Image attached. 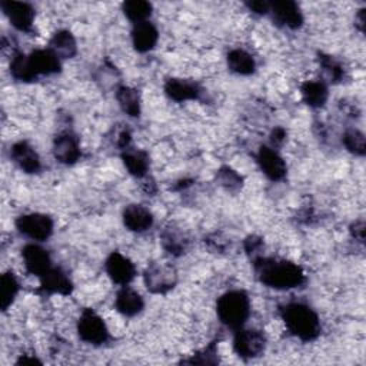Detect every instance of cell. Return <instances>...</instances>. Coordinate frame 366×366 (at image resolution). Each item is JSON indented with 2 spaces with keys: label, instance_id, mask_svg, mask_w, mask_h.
Segmentation results:
<instances>
[{
  "label": "cell",
  "instance_id": "1",
  "mask_svg": "<svg viewBox=\"0 0 366 366\" xmlns=\"http://www.w3.org/2000/svg\"><path fill=\"white\" fill-rule=\"evenodd\" d=\"M253 266L259 280L273 289H293L305 283L306 277L300 266L289 260H277L272 257L256 256Z\"/></svg>",
  "mask_w": 366,
  "mask_h": 366
},
{
  "label": "cell",
  "instance_id": "2",
  "mask_svg": "<svg viewBox=\"0 0 366 366\" xmlns=\"http://www.w3.org/2000/svg\"><path fill=\"white\" fill-rule=\"evenodd\" d=\"M287 330L300 340H315L320 335V320L317 313L305 303L290 302L279 307Z\"/></svg>",
  "mask_w": 366,
  "mask_h": 366
},
{
  "label": "cell",
  "instance_id": "3",
  "mask_svg": "<svg viewBox=\"0 0 366 366\" xmlns=\"http://www.w3.org/2000/svg\"><path fill=\"white\" fill-rule=\"evenodd\" d=\"M220 322L233 330L240 329L250 315V300L244 290H229L216 303Z\"/></svg>",
  "mask_w": 366,
  "mask_h": 366
},
{
  "label": "cell",
  "instance_id": "4",
  "mask_svg": "<svg viewBox=\"0 0 366 366\" xmlns=\"http://www.w3.org/2000/svg\"><path fill=\"white\" fill-rule=\"evenodd\" d=\"M16 227L21 234H24L33 240L43 242L51 236L54 223H53L51 217L47 214L29 213V214L19 216L16 219Z\"/></svg>",
  "mask_w": 366,
  "mask_h": 366
},
{
  "label": "cell",
  "instance_id": "5",
  "mask_svg": "<svg viewBox=\"0 0 366 366\" xmlns=\"http://www.w3.org/2000/svg\"><path fill=\"white\" fill-rule=\"evenodd\" d=\"M77 333L83 342L94 346L103 345L109 339V332L103 319L92 309L83 310L77 323Z\"/></svg>",
  "mask_w": 366,
  "mask_h": 366
},
{
  "label": "cell",
  "instance_id": "6",
  "mask_svg": "<svg viewBox=\"0 0 366 366\" xmlns=\"http://www.w3.org/2000/svg\"><path fill=\"white\" fill-rule=\"evenodd\" d=\"M266 346L264 335L257 329H237L233 339V350L242 359H253L263 353Z\"/></svg>",
  "mask_w": 366,
  "mask_h": 366
},
{
  "label": "cell",
  "instance_id": "7",
  "mask_svg": "<svg viewBox=\"0 0 366 366\" xmlns=\"http://www.w3.org/2000/svg\"><path fill=\"white\" fill-rule=\"evenodd\" d=\"M177 283V272L166 263H152L144 272V285L152 293H166Z\"/></svg>",
  "mask_w": 366,
  "mask_h": 366
},
{
  "label": "cell",
  "instance_id": "8",
  "mask_svg": "<svg viewBox=\"0 0 366 366\" xmlns=\"http://www.w3.org/2000/svg\"><path fill=\"white\" fill-rule=\"evenodd\" d=\"M1 9L11 26L20 31H30L34 20V9L23 1H3Z\"/></svg>",
  "mask_w": 366,
  "mask_h": 366
},
{
  "label": "cell",
  "instance_id": "9",
  "mask_svg": "<svg viewBox=\"0 0 366 366\" xmlns=\"http://www.w3.org/2000/svg\"><path fill=\"white\" fill-rule=\"evenodd\" d=\"M27 63L37 79L39 76H49L59 73L61 69L60 59L50 49H39L27 56Z\"/></svg>",
  "mask_w": 366,
  "mask_h": 366
},
{
  "label": "cell",
  "instance_id": "10",
  "mask_svg": "<svg viewBox=\"0 0 366 366\" xmlns=\"http://www.w3.org/2000/svg\"><path fill=\"white\" fill-rule=\"evenodd\" d=\"M257 163L262 172L273 182L282 180L286 176V163L273 147L260 146L257 152Z\"/></svg>",
  "mask_w": 366,
  "mask_h": 366
},
{
  "label": "cell",
  "instance_id": "11",
  "mask_svg": "<svg viewBox=\"0 0 366 366\" xmlns=\"http://www.w3.org/2000/svg\"><path fill=\"white\" fill-rule=\"evenodd\" d=\"M106 272L109 277L117 285H127L134 279L136 269L130 259L119 252H113L106 259Z\"/></svg>",
  "mask_w": 366,
  "mask_h": 366
},
{
  "label": "cell",
  "instance_id": "12",
  "mask_svg": "<svg viewBox=\"0 0 366 366\" xmlns=\"http://www.w3.org/2000/svg\"><path fill=\"white\" fill-rule=\"evenodd\" d=\"M53 154L56 160L63 164L76 163L80 157L79 139L70 132H63L57 134L53 142Z\"/></svg>",
  "mask_w": 366,
  "mask_h": 366
},
{
  "label": "cell",
  "instance_id": "13",
  "mask_svg": "<svg viewBox=\"0 0 366 366\" xmlns=\"http://www.w3.org/2000/svg\"><path fill=\"white\" fill-rule=\"evenodd\" d=\"M273 20L287 29H299L303 24V14L295 1H274L270 3V11Z\"/></svg>",
  "mask_w": 366,
  "mask_h": 366
},
{
  "label": "cell",
  "instance_id": "14",
  "mask_svg": "<svg viewBox=\"0 0 366 366\" xmlns=\"http://www.w3.org/2000/svg\"><path fill=\"white\" fill-rule=\"evenodd\" d=\"M21 256L24 260V266L29 273L34 276H43L51 267V259L47 250L41 246L29 243L21 249Z\"/></svg>",
  "mask_w": 366,
  "mask_h": 366
},
{
  "label": "cell",
  "instance_id": "15",
  "mask_svg": "<svg viewBox=\"0 0 366 366\" xmlns=\"http://www.w3.org/2000/svg\"><path fill=\"white\" fill-rule=\"evenodd\" d=\"M11 160L26 173H37L41 167L37 152L27 142H17L10 149Z\"/></svg>",
  "mask_w": 366,
  "mask_h": 366
},
{
  "label": "cell",
  "instance_id": "16",
  "mask_svg": "<svg viewBox=\"0 0 366 366\" xmlns=\"http://www.w3.org/2000/svg\"><path fill=\"white\" fill-rule=\"evenodd\" d=\"M123 224L132 232H144L153 224V214L142 204H129L123 210Z\"/></svg>",
  "mask_w": 366,
  "mask_h": 366
},
{
  "label": "cell",
  "instance_id": "17",
  "mask_svg": "<svg viewBox=\"0 0 366 366\" xmlns=\"http://www.w3.org/2000/svg\"><path fill=\"white\" fill-rule=\"evenodd\" d=\"M114 307L123 316L132 317L143 310L144 302H143V297L136 290L124 285L116 295Z\"/></svg>",
  "mask_w": 366,
  "mask_h": 366
},
{
  "label": "cell",
  "instance_id": "18",
  "mask_svg": "<svg viewBox=\"0 0 366 366\" xmlns=\"http://www.w3.org/2000/svg\"><path fill=\"white\" fill-rule=\"evenodd\" d=\"M159 39L157 29L150 21L136 23L132 30V43L134 49L140 53H146L152 50Z\"/></svg>",
  "mask_w": 366,
  "mask_h": 366
},
{
  "label": "cell",
  "instance_id": "19",
  "mask_svg": "<svg viewBox=\"0 0 366 366\" xmlns=\"http://www.w3.org/2000/svg\"><path fill=\"white\" fill-rule=\"evenodd\" d=\"M41 289L47 293L69 295L73 289L71 280L60 267H50L43 276H40Z\"/></svg>",
  "mask_w": 366,
  "mask_h": 366
},
{
  "label": "cell",
  "instance_id": "20",
  "mask_svg": "<svg viewBox=\"0 0 366 366\" xmlns=\"http://www.w3.org/2000/svg\"><path fill=\"white\" fill-rule=\"evenodd\" d=\"M164 93L169 99L174 102H186L194 100L200 96V89L197 84L182 80V79H169L164 84Z\"/></svg>",
  "mask_w": 366,
  "mask_h": 366
},
{
  "label": "cell",
  "instance_id": "21",
  "mask_svg": "<svg viewBox=\"0 0 366 366\" xmlns=\"http://www.w3.org/2000/svg\"><path fill=\"white\" fill-rule=\"evenodd\" d=\"M302 97L310 107H322L329 96L327 86L322 80H307L300 87Z\"/></svg>",
  "mask_w": 366,
  "mask_h": 366
},
{
  "label": "cell",
  "instance_id": "22",
  "mask_svg": "<svg viewBox=\"0 0 366 366\" xmlns=\"http://www.w3.org/2000/svg\"><path fill=\"white\" fill-rule=\"evenodd\" d=\"M49 49L59 59H70L77 51L76 40L69 30H59L57 33H54L49 43Z\"/></svg>",
  "mask_w": 366,
  "mask_h": 366
},
{
  "label": "cell",
  "instance_id": "23",
  "mask_svg": "<svg viewBox=\"0 0 366 366\" xmlns=\"http://www.w3.org/2000/svg\"><path fill=\"white\" fill-rule=\"evenodd\" d=\"M122 159L130 174H133L134 177L146 176L149 169V156L146 152L127 147L123 150Z\"/></svg>",
  "mask_w": 366,
  "mask_h": 366
},
{
  "label": "cell",
  "instance_id": "24",
  "mask_svg": "<svg viewBox=\"0 0 366 366\" xmlns=\"http://www.w3.org/2000/svg\"><path fill=\"white\" fill-rule=\"evenodd\" d=\"M227 66L232 71L242 76H249L256 69L254 59L243 49H233L227 53Z\"/></svg>",
  "mask_w": 366,
  "mask_h": 366
},
{
  "label": "cell",
  "instance_id": "25",
  "mask_svg": "<svg viewBox=\"0 0 366 366\" xmlns=\"http://www.w3.org/2000/svg\"><path fill=\"white\" fill-rule=\"evenodd\" d=\"M116 99L122 110L130 117H137L140 114V96L136 89L129 86H120L116 92Z\"/></svg>",
  "mask_w": 366,
  "mask_h": 366
},
{
  "label": "cell",
  "instance_id": "26",
  "mask_svg": "<svg viewBox=\"0 0 366 366\" xmlns=\"http://www.w3.org/2000/svg\"><path fill=\"white\" fill-rule=\"evenodd\" d=\"M162 243L163 247L167 253H170L172 256H180L184 253L186 247H187V240L184 237V234H182L177 229L170 227L166 229L162 233Z\"/></svg>",
  "mask_w": 366,
  "mask_h": 366
},
{
  "label": "cell",
  "instance_id": "27",
  "mask_svg": "<svg viewBox=\"0 0 366 366\" xmlns=\"http://www.w3.org/2000/svg\"><path fill=\"white\" fill-rule=\"evenodd\" d=\"M19 292V282L11 272H6L0 279V306L1 310H7L13 303L16 295Z\"/></svg>",
  "mask_w": 366,
  "mask_h": 366
},
{
  "label": "cell",
  "instance_id": "28",
  "mask_svg": "<svg viewBox=\"0 0 366 366\" xmlns=\"http://www.w3.org/2000/svg\"><path fill=\"white\" fill-rule=\"evenodd\" d=\"M122 9H123L124 16L134 24L146 21V19L152 14V4L149 1H143V0L124 1Z\"/></svg>",
  "mask_w": 366,
  "mask_h": 366
},
{
  "label": "cell",
  "instance_id": "29",
  "mask_svg": "<svg viewBox=\"0 0 366 366\" xmlns=\"http://www.w3.org/2000/svg\"><path fill=\"white\" fill-rule=\"evenodd\" d=\"M10 71H11V76L19 81H33V80H36L34 74L31 73V70L29 67L27 56L23 54V53H17L13 57V60L10 63Z\"/></svg>",
  "mask_w": 366,
  "mask_h": 366
},
{
  "label": "cell",
  "instance_id": "30",
  "mask_svg": "<svg viewBox=\"0 0 366 366\" xmlns=\"http://www.w3.org/2000/svg\"><path fill=\"white\" fill-rule=\"evenodd\" d=\"M343 144L346 149L356 154V156H363L366 153V140L365 134L357 130V129H349L343 134Z\"/></svg>",
  "mask_w": 366,
  "mask_h": 366
},
{
  "label": "cell",
  "instance_id": "31",
  "mask_svg": "<svg viewBox=\"0 0 366 366\" xmlns=\"http://www.w3.org/2000/svg\"><path fill=\"white\" fill-rule=\"evenodd\" d=\"M217 180L226 190H230V192L239 190L242 187V182H243L242 176L239 173H236L233 169H230L229 166H223L219 169Z\"/></svg>",
  "mask_w": 366,
  "mask_h": 366
},
{
  "label": "cell",
  "instance_id": "32",
  "mask_svg": "<svg viewBox=\"0 0 366 366\" xmlns=\"http://www.w3.org/2000/svg\"><path fill=\"white\" fill-rule=\"evenodd\" d=\"M219 362L217 356V347L216 342H212L209 346H206L202 352L197 355H193L192 357L183 360V363H190V365H216Z\"/></svg>",
  "mask_w": 366,
  "mask_h": 366
},
{
  "label": "cell",
  "instance_id": "33",
  "mask_svg": "<svg viewBox=\"0 0 366 366\" xmlns=\"http://www.w3.org/2000/svg\"><path fill=\"white\" fill-rule=\"evenodd\" d=\"M319 61H320L322 67L326 70V73L329 74V77L335 83L342 80V77H343V67L340 66L339 61H336L332 56H325V54H320Z\"/></svg>",
  "mask_w": 366,
  "mask_h": 366
},
{
  "label": "cell",
  "instance_id": "34",
  "mask_svg": "<svg viewBox=\"0 0 366 366\" xmlns=\"http://www.w3.org/2000/svg\"><path fill=\"white\" fill-rule=\"evenodd\" d=\"M246 6L249 7V10H252L253 13H257V14H266L270 11V3L267 1H247Z\"/></svg>",
  "mask_w": 366,
  "mask_h": 366
},
{
  "label": "cell",
  "instance_id": "35",
  "mask_svg": "<svg viewBox=\"0 0 366 366\" xmlns=\"http://www.w3.org/2000/svg\"><path fill=\"white\" fill-rule=\"evenodd\" d=\"M350 233L355 239H357L359 242L365 240V222L363 220H357L350 226Z\"/></svg>",
  "mask_w": 366,
  "mask_h": 366
},
{
  "label": "cell",
  "instance_id": "36",
  "mask_svg": "<svg viewBox=\"0 0 366 366\" xmlns=\"http://www.w3.org/2000/svg\"><path fill=\"white\" fill-rule=\"evenodd\" d=\"M285 137H286L285 129H282V127L273 129V130H272V134H270V142H272V144H273V149H274L276 146H280V144L283 143Z\"/></svg>",
  "mask_w": 366,
  "mask_h": 366
},
{
  "label": "cell",
  "instance_id": "37",
  "mask_svg": "<svg viewBox=\"0 0 366 366\" xmlns=\"http://www.w3.org/2000/svg\"><path fill=\"white\" fill-rule=\"evenodd\" d=\"M262 246V240L254 237V236H249L246 240H244V247H246V252L247 253H257V250L260 249Z\"/></svg>",
  "mask_w": 366,
  "mask_h": 366
},
{
  "label": "cell",
  "instance_id": "38",
  "mask_svg": "<svg viewBox=\"0 0 366 366\" xmlns=\"http://www.w3.org/2000/svg\"><path fill=\"white\" fill-rule=\"evenodd\" d=\"M356 24L359 26V29L363 31V24H365V10H360L359 11V14H357V17H356Z\"/></svg>",
  "mask_w": 366,
  "mask_h": 366
}]
</instances>
